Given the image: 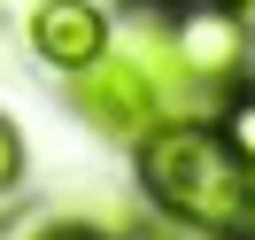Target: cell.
<instances>
[{
  "label": "cell",
  "mask_w": 255,
  "mask_h": 240,
  "mask_svg": "<svg viewBox=\"0 0 255 240\" xmlns=\"http://www.w3.org/2000/svg\"><path fill=\"white\" fill-rule=\"evenodd\" d=\"M124 240H193V233H178V225H162V217H155V225H131Z\"/></svg>",
  "instance_id": "ba28073f"
},
{
  "label": "cell",
  "mask_w": 255,
  "mask_h": 240,
  "mask_svg": "<svg viewBox=\"0 0 255 240\" xmlns=\"http://www.w3.org/2000/svg\"><path fill=\"white\" fill-rule=\"evenodd\" d=\"M170 31V54H178V78H186L193 109H217L240 78L255 70V31H248V8H224V0H186L162 16Z\"/></svg>",
  "instance_id": "7a4b0ae2"
},
{
  "label": "cell",
  "mask_w": 255,
  "mask_h": 240,
  "mask_svg": "<svg viewBox=\"0 0 255 240\" xmlns=\"http://www.w3.org/2000/svg\"><path fill=\"white\" fill-rule=\"evenodd\" d=\"M240 240H255V171H248V209H240Z\"/></svg>",
  "instance_id": "9c48e42d"
},
{
  "label": "cell",
  "mask_w": 255,
  "mask_h": 240,
  "mask_svg": "<svg viewBox=\"0 0 255 240\" xmlns=\"http://www.w3.org/2000/svg\"><path fill=\"white\" fill-rule=\"evenodd\" d=\"M39 240H116V233H101V225H85V217H54Z\"/></svg>",
  "instance_id": "52a82bcc"
},
{
  "label": "cell",
  "mask_w": 255,
  "mask_h": 240,
  "mask_svg": "<svg viewBox=\"0 0 255 240\" xmlns=\"http://www.w3.org/2000/svg\"><path fill=\"white\" fill-rule=\"evenodd\" d=\"M131 8H147V16H170V8H186V0H131Z\"/></svg>",
  "instance_id": "30bf717a"
},
{
  "label": "cell",
  "mask_w": 255,
  "mask_h": 240,
  "mask_svg": "<svg viewBox=\"0 0 255 240\" xmlns=\"http://www.w3.org/2000/svg\"><path fill=\"white\" fill-rule=\"evenodd\" d=\"M209 116H217V132L232 140V155L255 171V78H240V85H232V93H224Z\"/></svg>",
  "instance_id": "5b68a950"
},
{
  "label": "cell",
  "mask_w": 255,
  "mask_h": 240,
  "mask_svg": "<svg viewBox=\"0 0 255 240\" xmlns=\"http://www.w3.org/2000/svg\"><path fill=\"white\" fill-rule=\"evenodd\" d=\"M109 39L116 31H109V16H101V0H31V8H23V47H31V62H47L54 78L85 70Z\"/></svg>",
  "instance_id": "277c9868"
},
{
  "label": "cell",
  "mask_w": 255,
  "mask_h": 240,
  "mask_svg": "<svg viewBox=\"0 0 255 240\" xmlns=\"http://www.w3.org/2000/svg\"><path fill=\"white\" fill-rule=\"evenodd\" d=\"M62 93H70V109H78V124L101 132L109 147H139L147 132L170 116V109H162V93H155V78H147V70L116 47V39H109L85 70H70Z\"/></svg>",
  "instance_id": "3957f363"
},
{
  "label": "cell",
  "mask_w": 255,
  "mask_h": 240,
  "mask_svg": "<svg viewBox=\"0 0 255 240\" xmlns=\"http://www.w3.org/2000/svg\"><path fill=\"white\" fill-rule=\"evenodd\" d=\"M131 178H139L147 209L193 240H240V209H248V163L217 132V116H162L139 147H131Z\"/></svg>",
  "instance_id": "6da1fadb"
},
{
  "label": "cell",
  "mask_w": 255,
  "mask_h": 240,
  "mask_svg": "<svg viewBox=\"0 0 255 240\" xmlns=\"http://www.w3.org/2000/svg\"><path fill=\"white\" fill-rule=\"evenodd\" d=\"M23 186V132H16V116L0 109V202Z\"/></svg>",
  "instance_id": "8992f818"
},
{
  "label": "cell",
  "mask_w": 255,
  "mask_h": 240,
  "mask_svg": "<svg viewBox=\"0 0 255 240\" xmlns=\"http://www.w3.org/2000/svg\"><path fill=\"white\" fill-rule=\"evenodd\" d=\"M224 8H255V0H224Z\"/></svg>",
  "instance_id": "8fae6325"
}]
</instances>
